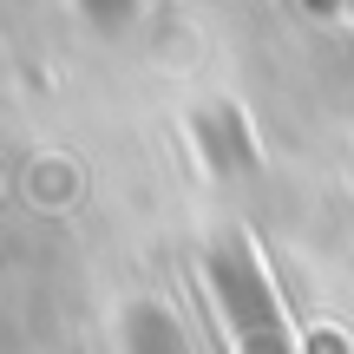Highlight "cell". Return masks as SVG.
I'll return each instance as SVG.
<instances>
[{
  "instance_id": "obj_1",
  "label": "cell",
  "mask_w": 354,
  "mask_h": 354,
  "mask_svg": "<svg viewBox=\"0 0 354 354\" xmlns=\"http://www.w3.org/2000/svg\"><path fill=\"white\" fill-rule=\"evenodd\" d=\"M210 282H216V302H223V322L236 335V354H295L289 342V322H282V302L269 289L256 250H223L210 263Z\"/></svg>"
},
{
  "instance_id": "obj_3",
  "label": "cell",
  "mask_w": 354,
  "mask_h": 354,
  "mask_svg": "<svg viewBox=\"0 0 354 354\" xmlns=\"http://www.w3.org/2000/svg\"><path fill=\"white\" fill-rule=\"evenodd\" d=\"M315 7H328V0H315Z\"/></svg>"
},
{
  "instance_id": "obj_2",
  "label": "cell",
  "mask_w": 354,
  "mask_h": 354,
  "mask_svg": "<svg viewBox=\"0 0 354 354\" xmlns=\"http://www.w3.org/2000/svg\"><path fill=\"white\" fill-rule=\"evenodd\" d=\"M86 7H92V13H105V20H118V13H125L131 0H86Z\"/></svg>"
}]
</instances>
